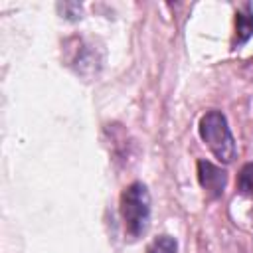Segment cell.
Listing matches in <instances>:
<instances>
[{"mask_svg": "<svg viewBox=\"0 0 253 253\" xmlns=\"http://www.w3.org/2000/svg\"><path fill=\"white\" fill-rule=\"evenodd\" d=\"M121 215L128 239L134 241L146 233L150 221V194L142 182H134L125 188L121 196Z\"/></svg>", "mask_w": 253, "mask_h": 253, "instance_id": "obj_1", "label": "cell"}, {"mask_svg": "<svg viewBox=\"0 0 253 253\" xmlns=\"http://www.w3.org/2000/svg\"><path fill=\"white\" fill-rule=\"evenodd\" d=\"M200 136L219 162L229 164L235 158L237 146L227 126V121L219 111H208L200 119Z\"/></svg>", "mask_w": 253, "mask_h": 253, "instance_id": "obj_2", "label": "cell"}, {"mask_svg": "<svg viewBox=\"0 0 253 253\" xmlns=\"http://www.w3.org/2000/svg\"><path fill=\"white\" fill-rule=\"evenodd\" d=\"M198 178L210 198H219L223 194L227 176H225V170H221L219 166L208 160H198Z\"/></svg>", "mask_w": 253, "mask_h": 253, "instance_id": "obj_3", "label": "cell"}, {"mask_svg": "<svg viewBox=\"0 0 253 253\" xmlns=\"http://www.w3.org/2000/svg\"><path fill=\"white\" fill-rule=\"evenodd\" d=\"M251 36H253V10L249 4H245L235 18V43H243Z\"/></svg>", "mask_w": 253, "mask_h": 253, "instance_id": "obj_4", "label": "cell"}, {"mask_svg": "<svg viewBox=\"0 0 253 253\" xmlns=\"http://www.w3.org/2000/svg\"><path fill=\"white\" fill-rule=\"evenodd\" d=\"M237 190L249 198H253V162L245 164L241 170H239V176H237Z\"/></svg>", "mask_w": 253, "mask_h": 253, "instance_id": "obj_5", "label": "cell"}, {"mask_svg": "<svg viewBox=\"0 0 253 253\" xmlns=\"http://www.w3.org/2000/svg\"><path fill=\"white\" fill-rule=\"evenodd\" d=\"M176 249H178V243H176L174 237L160 235V237H156L150 243V247L146 249V253H176Z\"/></svg>", "mask_w": 253, "mask_h": 253, "instance_id": "obj_6", "label": "cell"}]
</instances>
